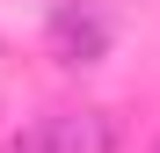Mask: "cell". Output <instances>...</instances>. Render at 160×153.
I'll list each match as a JSON object with an SVG mask.
<instances>
[{
    "label": "cell",
    "instance_id": "cell-2",
    "mask_svg": "<svg viewBox=\"0 0 160 153\" xmlns=\"http://www.w3.org/2000/svg\"><path fill=\"white\" fill-rule=\"evenodd\" d=\"M51 44H58V59H66V66H88L95 51L109 44V29H102L95 15H73V8H66V15H51Z\"/></svg>",
    "mask_w": 160,
    "mask_h": 153
},
{
    "label": "cell",
    "instance_id": "cell-1",
    "mask_svg": "<svg viewBox=\"0 0 160 153\" xmlns=\"http://www.w3.org/2000/svg\"><path fill=\"white\" fill-rule=\"evenodd\" d=\"M22 153H117V124L102 110H51L22 139Z\"/></svg>",
    "mask_w": 160,
    "mask_h": 153
}]
</instances>
